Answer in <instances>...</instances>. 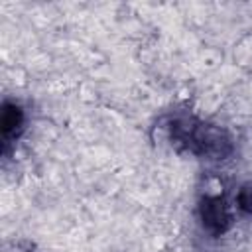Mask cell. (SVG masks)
Instances as JSON below:
<instances>
[{"instance_id": "cell-1", "label": "cell", "mask_w": 252, "mask_h": 252, "mask_svg": "<svg viewBox=\"0 0 252 252\" xmlns=\"http://www.w3.org/2000/svg\"><path fill=\"white\" fill-rule=\"evenodd\" d=\"M199 215L203 228L209 230L213 236H220L230 226L228 207L219 195H205V199L199 205Z\"/></svg>"}, {"instance_id": "cell-2", "label": "cell", "mask_w": 252, "mask_h": 252, "mask_svg": "<svg viewBox=\"0 0 252 252\" xmlns=\"http://www.w3.org/2000/svg\"><path fill=\"white\" fill-rule=\"evenodd\" d=\"M24 126V112L18 104L6 102L4 110H2V138L4 144H10V140H14L20 130Z\"/></svg>"}, {"instance_id": "cell-3", "label": "cell", "mask_w": 252, "mask_h": 252, "mask_svg": "<svg viewBox=\"0 0 252 252\" xmlns=\"http://www.w3.org/2000/svg\"><path fill=\"white\" fill-rule=\"evenodd\" d=\"M236 201H238V207L244 213L252 215V183H246V185L240 187V191L236 195Z\"/></svg>"}]
</instances>
